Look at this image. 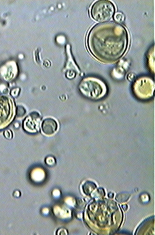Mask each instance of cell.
<instances>
[{"label":"cell","mask_w":155,"mask_h":235,"mask_svg":"<svg viewBox=\"0 0 155 235\" xmlns=\"http://www.w3.org/2000/svg\"><path fill=\"white\" fill-rule=\"evenodd\" d=\"M88 49L97 60L104 63L117 61L126 52L129 34L126 28L114 21L93 26L87 37Z\"/></svg>","instance_id":"obj_1"},{"label":"cell","mask_w":155,"mask_h":235,"mask_svg":"<svg viewBox=\"0 0 155 235\" xmlns=\"http://www.w3.org/2000/svg\"><path fill=\"white\" fill-rule=\"evenodd\" d=\"M115 5L110 1L100 0L95 2L91 7V17L97 22H105L112 19L115 14Z\"/></svg>","instance_id":"obj_2"},{"label":"cell","mask_w":155,"mask_h":235,"mask_svg":"<svg viewBox=\"0 0 155 235\" xmlns=\"http://www.w3.org/2000/svg\"><path fill=\"white\" fill-rule=\"evenodd\" d=\"M79 89L82 94L93 99L103 97L106 92L105 85L102 81L95 78H86L81 81Z\"/></svg>","instance_id":"obj_3"},{"label":"cell","mask_w":155,"mask_h":235,"mask_svg":"<svg viewBox=\"0 0 155 235\" xmlns=\"http://www.w3.org/2000/svg\"><path fill=\"white\" fill-rule=\"evenodd\" d=\"M40 115L37 112L30 114L24 120V129L29 132H36L39 128L40 123Z\"/></svg>","instance_id":"obj_4"},{"label":"cell","mask_w":155,"mask_h":235,"mask_svg":"<svg viewBox=\"0 0 155 235\" xmlns=\"http://www.w3.org/2000/svg\"><path fill=\"white\" fill-rule=\"evenodd\" d=\"M58 129V124L54 119L48 118L43 120L41 124V129L44 134L52 135L56 132Z\"/></svg>","instance_id":"obj_5"},{"label":"cell","mask_w":155,"mask_h":235,"mask_svg":"<svg viewBox=\"0 0 155 235\" xmlns=\"http://www.w3.org/2000/svg\"><path fill=\"white\" fill-rule=\"evenodd\" d=\"M97 188L96 184L91 181H87L84 183L82 186V189L85 194L90 196L93 193V192Z\"/></svg>","instance_id":"obj_6"},{"label":"cell","mask_w":155,"mask_h":235,"mask_svg":"<svg viewBox=\"0 0 155 235\" xmlns=\"http://www.w3.org/2000/svg\"><path fill=\"white\" fill-rule=\"evenodd\" d=\"M131 197V195L128 192H121L117 193L116 197V200L118 202L123 203L127 201Z\"/></svg>","instance_id":"obj_7"},{"label":"cell","mask_w":155,"mask_h":235,"mask_svg":"<svg viewBox=\"0 0 155 235\" xmlns=\"http://www.w3.org/2000/svg\"><path fill=\"white\" fill-rule=\"evenodd\" d=\"M114 19L117 23H121L124 21L125 17L124 14L121 12H117L114 15Z\"/></svg>","instance_id":"obj_8"},{"label":"cell","mask_w":155,"mask_h":235,"mask_svg":"<svg viewBox=\"0 0 155 235\" xmlns=\"http://www.w3.org/2000/svg\"><path fill=\"white\" fill-rule=\"evenodd\" d=\"M46 162L47 164L49 165H51H51H53L55 164V159L53 158L52 157H47V158L46 159Z\"/></svg>","instance_id":"obj_9"},{"label":"cell","mask_w":155,"mask_h":235,"mask_svg":"<svg viewBox=\"0 0 155 235\" xmlns=\"http://www.w3.org/2000/svg\"><path fill=\"white\" fill-rule=\"evenodd\" d=\"M4 135H5V137L7 138V139H11L12 137V133L9 130H7L5 131Z\"/></svg>","instance_id":"obj_10"},{"label":"cell","mask_w":155,"mask_h":235,"mask_svg":"<svg viewBox=\"0 0 155 235\" xmlns=\"http://www.w3.org/2000/svg\"><path fill=\"white\" fill-rule=\"evenodd\" d=\"M122 207L123 209L124 210V211H126L128 209V205L127 204H123L122 205Z\"/></svg>","instance_id":"obj_11"},{"label":"cell","mask_w":155,"mask_h":235,"mask_svg":"<svg viewBox=\"0 0 155 235\" xmlns=\"http://www.w3.org/2000/svg\"><path fill=\"white\" fill-rule=\"evenodd\" d=\"M108 196L109 198H113L114 197V193L113 192H110L108 193Z\"/></svg>","instance_id":"obj_12"}]
</instances>
